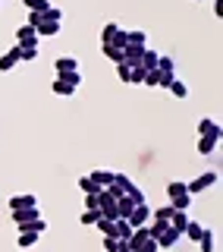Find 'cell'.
Wrapping results in <instances>:
<instances>
[{
	"mask_svg": "<svg viewBox=\"0 0 223 252\" xmlns=\"http://www.w3.org/2000/svg\"><path fill=\"white\" fill-rule=\"evenodd\" d=\"M101 41L110 44V47H119V51L129 44V41H126V32L119 29V26H113V22H107V26H104V32H101Z\"/></svg>",
	"mask_w": 223,
	"mask_h": 252,
	"instance_id": "6da1fadb",
	"label": "cell"
},
{
	"mask_svg": "<svg viewBox=\"0 0 223 252\" xmlns=\"http://www.w3.org/2000/svg\"><path fill=\"white\" fill-rule=\"evenodd\" d=\"M13 220H16V227H19V230H28V224H35V220H38V205L13 211Z\"/></svg>",
	"mask_w": 223,
	"mask_h": 252,
	"instance_id": "7a4b0ae2",
	"label": "cell"
},
{
	"mask_svg": "<svg viewBox=\"0 0 223 252\" xmlns=\"http://www.w3.org/2000/svg\"><path fill=\"white\" fill-rule=\"evenodd\" d=\"M148 218H151V208H148V205H135L132 215L126 218V220H129V227L135 230V227H145V224H148Z\"/></svg>",
	"mask_w": 223,
	"mask_h": 252,
	"instance_id": "3957f363",
	"label": "cell"
},
{
	"mask_svg": "<svg viewBox=\"0 0 223 252\" xmlns=\"http://www.w3.org/2000/svg\"><path fill=\"white\" fill-rule=\"evenodd\" d=\"M214 183H217V173H201V177L195 180V183H189V195H195V192H204V189H211Z\"/></svg>",
	"mask_w": 223,
	"mask_h": 252,
	"instance_id": "277c9868",
	"label": "cell"
},
{
	"mask_svg": "<svg viewBox=\"0 0 223 252\" xmlns=\"http://www.w3.org/2000/svg\"><path fill=\"white\" fill-rule=\"evenodd\" d=\"M179 230H173V227H164L161 233H157V246L161 249H170V246H176V240H179Z\"/></svg>",
	"mask_w": 223,
	"mask_h": 252,
	"instance_id": "5b68a950",
	"label": "cell"
},
{
	"mask_svg": "<svg viewBox=\"0 0 223 252\" xmlns=\"http://www.w3.org/2000/svg\"><path fill=\"white\" fill-rule=\"evenodd\" d=\"M54 69H57V76L76 73V69H79V60L76 57H57V60H54Z\"/></svg>",
	"mask_w": 223,
	"mask_h": 252,
	"instance_id": "8992f818",
	"label": "cell"
},
{
	"mask_svg": "<svg viewBox=\"0 0 223 252\" xmlns=\"http://www.w3.org/2000/svg\"><path fill=\"white\" fill-rule=\"evenodd\" d=\"M31 205H38V199L31 192H26V195H13L10 199V211H19V208H31Z\"/></svg>",
	"mask_w": 223,
	"mask_h": 252,
	"instance_id": "52a82bcc",
	"label": "cell"
},
{
	"mask_svg": "<svg viewBox=\"0 0 223 252\" xmlns=\"http://www.w3.org/2000/svg\"><path fill=\"white\" fill-rule=\"evenodd\" d=\"M167 195H170V202H173V199H186L189 189H186V183H182V180H170V183H167Z\"/></svg>",
	"mask_w": 223,
	"mask_h": 252,
	"instance_id": "ba28073f",
	"label": "cell"
},
{
	"mask_svg": "<svg viewBox=\"0 0 223 252\" xmlns=\"http://www.w3.org/2000/svg\"><path fill=\"white\" fill-rule=\"evenodd\" d=\"M16 51H19V60H35V57H38V41L16 44Z\"/></svg>",
	"mask_w": 223,
	"mask_h": 252,
	"instance_id": "9c48e42d",
	"label": "cell"
},
{
	"mask_svg": "<svg viewBox=\"0 0 223 252\" xmlns=\"http://www.w3.org/2000/svg\"><path fill=\"white\" fill-rule=\"evenodd\" d=\"M91 180H94V186H98V189H107L110 183H113V170H94Z\"/></svg>",
	"mask_w": 223,
	"mask_h": 252,
	"instance_id": "30bf717a",
	"label": "cell"
},
{
	"mask_svg": "<svg viewBox=\"0 0 223 252\" xmlns=\"http://www.w3.org/2000/svg\"><path fill=\"white\" fill-rule=\"evenodd\" d=\"M60 32V22H54V19H47V16H41V26L35 29V35H57Z\"/></svg>",
	"mask_w": 223,
	"mask_h": 252,
	"instance_id": "8fae6325",
	"label": "cell"
},
{
	"mask_svg": "<svg viewBox=\"0 0 223 252\" xmlns=\"http://www.w3.org/2000/svg\"><path fill=\"white\" fill-rule=\"evenodd\" d=\"M132 208H135V202L129 199V195H119V199H116V215H119V218H129Z\"/></svg>",
	"mask_w": 223,
	"mask_h": 252,
	"instance_id": "7c38bea8",
	"label": "cell"
},
{
	"mask_svg": "<svg viewBox=\"0 0 223 252\" xmlns=\"http://www.w3.org/2000/svg\"><path fill=\"white\" fill-rule=\"evenodd\" d=\"M173 215H176V208H173V205H161V208L151 211V218H154V220H164V224H170Z\"/></svg>",
	"mask_w": 223,
	"mask_h": 252,
	"instance_id": "4fadbf2b",
	"label": "cell"
},
{
	"mask_svg": "<svg viewBox=\"0 0 223 252\" xmlns=\"http://www.w3.org/2000/svg\"><path fill=\"white\" fill-rule=\"evenodd\" d=\"M16 41H19V44H26V41H38L35 29H31V26H19V29H16Z\"/></svg>",
	"mask_w": 223,
	"mask_h": 252,
	"instance_id": "5bb4252c",
	"label": "cell"
},
{
	"mask_svg": "<svg viewBox=\"0 0 223 252\" xmlns=\"http://www.w3.org/2000/svg\"><path fill=\"white\" fill-rule=\"evenodd\" d=\"M198 129H201V136H214V139H220V126L214 123V120H208V117L198 123Z\"/></svg>",
	"mask_w": 223,
	"mask_h": 252,
	"instance_id": "9a60e30c",
	"label": "cell"
},
{
	"mask_svg": "<svg viewBox=\"0 0 223 252\" xmlns=\"http://www.w3.org/2000/svg\"><path fill=\"white\" fill-rule=\"evenodd\" d=\"M38 236H41V233H35V230H19V246L22 249H31L38 243Z\"/></svg>",
	"mask_w": 223,
	"mask_h": 252,
	"instance_id": "2e32d148",
	"label": "cell"
},
{
	"mask_svg": "<svg viewBox=\"0 0 223 252\" xmlns=\"http://www.w3.org/2000/svg\"><path fill=\"white\" fill-rule=\"evenodd\" d=\"M16 63H19V51L13 47L10 54H3V57H0V69L6 73V69H13V66H16Z\"/></svg>",
	"mask_w": 223,
	"mask_h": 252,
	"instance_id": "e0dca14e",
	"label": "cell"
},
{
	"mask_svg": "<svg viewBox=\"0 0 223 252\" xmlns=\"http://www.w3.org/2000/svg\"><path fill=\"white\" fill-rule=\"evenodd\" d=\"M157 60H161V57H157L154 51H145V54H141V63H139V66L148 73V69H157Z\"/></svg>",
	"mask_w": 223,
	"mask_h": 252,
	"instance_id": "ac0fdd59",
	"label": "cell"
},
{
	"mask_svg": "<svg viewBox=\"0 0 223 252\" xmlns=\"http://www.w3.org/2000/svg\"><path fill=\"white\" fill-rule=\"evenodd\" d=\"M26 6H28V13H47L51 10V0H26Z\"/></svg>",
	"mask_w": 223,
	"mask_h": 252,
	"instance_id": "d6986e66",
	"label": "cell"
},
{
	"mask_svg": "<svg viewBox=\"0 0 223 252\" xmlns=\"http://www.w3.org/2000/svg\"><path fill=\"white\" fill-rule=\"evenodd\" d=\"M51 89H54V94H73V92H76L73 85H69L66 79H60V76L54 79V85H51Z\"/></svg>",
	"mask_w": 223,
	"mask_h": 252,
	"instance_id": "ffe728a7",
	"label": "cell"
},
{
	"mask_svg": "<svg viewBox=\"0 0 223 252\" xmlns=\"http://www.w3.org/2000/svg\"><path fill=\"white\" fill-rule=\"evenodd\" d=\"M186 224H189V215H186V211H176V215H173L170 218V227H173V230H186Z\"/></svg>",
	"mask_w": 223,
	"mask_h": 252,
	"instance_id": "44dd1931",
	"label": "cell"
},
{
	"mask_svg": "<svg viewBox=\"0 0 223 252\" xmlns=\"http://www.w3.org/2000/svg\"><path fill=\"white\" fill-rule=\"evenodd\" d=\"M217 142L220 139H214V136H201V142H198V152H201V155H211L214 148H217Z\"/></svg>",
	"mask_w": 223,
	"mask_h": 252,
	"instance_id": "7402d4cb",
	"label": "cell"
},
{
	"mask_svg": "<svg viewBox=\"0 0 223 252\" xmlns=\"http://www.w3.org/2000/svg\"><path fill=\"white\" fill-rule=\"evenodd\" d=\"M170 92L176 94V98H186V94H189V85L182 82V79H173V82H170Z\"/></svg>",
	"mask_w": 223,
	"mask_h": 252,
	"instance_id": "603a6c76",
	"label": "cell"
},
{
	"mask_svg": "<svg viewBox=\"0 0 223 252\" xmlns=\"http://www.w3.org/2000/svg\"><path fill=\"white\" fill-rule=\"evenodd\" d=\"M182 233H186L189 240H198V236L204 233V227H201V224H195V220H189V224H186V230H182Z\"/></svg>",
	"mask_w": 223,
	"mask_h": 252,
	"instance_id": "cb8c5ba5",
	"label": "cell"
},
{
	"mask_svg": "<svg viewBox=\"0 0 223 252\" xmlns=\"http://www.w3.org/2000/svg\"><path fill=\"white\" fill-rule=\"evenodd\" d=\"M198 246H201V252H214V236H211V230H204L201 236H198Z\"/></svg>",
	"mask_w": 223,
	"mask_h": 252,
	"instance_id": "d4e9b609",
	"label": "cell"
},
{
	"mask_svg": "<svg viewBox=\"0 0 223 252\" xmlns=\"http://www.w3.org/2000/svg\"><path fill=\"white\" fill-rule=\"evenodd\" d=\"M79 189H82L85 195H91V192H98V186H94V180L91 177H79Z\"/></svg>",
	"mask_w": 223,
	"mask_h": 252,
	"instance_id": "484cf974",
	"label": "cell"
},
{
	"mask_svg": "<svg viewBox=\"0 0 223 252\" xmlns=\"http://www.w3.org/2000/svg\"><path fill=\"white\" fill-rule=\"evenodd\" d=\"M145 32H126V41H129V44H141V47H145Z\"/></svg>",
	"mask_w": 223,
	"mask_h": 252,
	"instance_id": "4316f807",
	"label": "cell"
},
{
	"mask_svg": "<svg viewBox=\"0 0 223 252\" xmlns=\"http://www.w3.org/2000/svg\"><path fill=\"white\" fill-rule=\"evenodd\" d=\"M176 79V73H164V69H157V85H164V89H170V82Z\"/></svg>",
	"mask_w": 223,
	"mask_h": 252,
	"instance_id": "83f0119b",
	"label": "cell"
},
{
	"mask_svg": "<svg viewBox=\"0 0 223 252\" xmlns=\"http://www.w3.org/2000/svg\"><path fill=\"white\" fill-rule=\"evenodd\" d=\"M104 54H107V57L113 60V63H123V51H119V47H110V44H104Z\"/></svg>",
	"mask_w": 223,
	"mask_h": 252,
	"instance_id": "f1b7e54d",
	"label": "cell"
},
{
	"mask_svg": "<svg viewBox=\"0 0 223 252\" xmlns=\"http://www.w3.org/2000/svg\"><path fill=\"white\" fill-rule=\"evenodd\" d=\"M157 249H161V246H157V240H151V236H148L145 243H139V249H135V252H157Z\"/></svg>",
	"mask_w": 223,
	"mask_h": 252,
	"instance_id": "f546056e",
	"label": "cell"
},
{
	"mask_svg": "<svg viewBox=\"0 0 223 252\" xmlns=\"http://www.w3.org/2000/svg\"><path fill=\"white\" fill-rule=\"evenodd\" d=\"M157 69H164V73H176V63H173L170 57H161V60H157Z\"/></svg>",
	"mask_w": 223,
	"mask_h": 252,
	"instance_id": "4dcf8cb0",
	"label": "cell"
},
{
	"mask_svg": "<svg viewBox=\"0 0 223 252\" xmlns=\"http://www.w3.org/2000/svg\"><path fill=\"white\" fill-rule=\"evenodd\" d=\"M98 220H101V211H85V215H82V224L85 227H88V224H98Z\"/></svg>",
	"mask_w": 223,
	"mask_h": 252,
	"instance_id": "1f68e13d",
	"label": "cell"
},
{
	"mask_svg": "<svg viewBox=\"0 0 223 252\" xmlns=\"http://www.w3.org/2000/svg\"><path fill=\"white\" fill-rule=\"evenodd\" d=\"M170 205H173V208H176V211H186L189 205H192V195H186V199H173Z\"/></svg>",
	"mask_w": 223,
	"mask_h": 252,
	"instance_id": "d6a6232c",
	"label": "cell"
},
{
	"mask_svg": "<svg viewBox=\"0 0 223 252\" xmlns=\"http://www.w3.org/2000/svg\"><path fill=\"white\" fill-rule=\"evenodd\" d=\"M116 69H119V79H123V82H129V76H132V66H129V63H116Z\"/></svg>",
	"mask_w": 223,
	"mask_h": 252,
	"instance_id": "836d02e7",
	"label": "cell"
},
{
	"mask_svg": "<svg viewBox=\"0 0 223 252\" xmlns=\"http://www.w3.org/2000/svg\"><path fill=\"white\" fill-rule=\"evenodd\" d=\"M104 249L107 252H119V240L116 236H104Z\"/></svg>",
	"mask_w": 223,
	"mask_h": 252,
	"instance_id": "e575fe53",
	"label": "cell"
},
{
	"mask_svg": "<svg viewBox=\"0 0 223 252\" xmlns=\"http://www.w3.org/2000/svg\"><path fill=\"white\" fill-rule=\"evenodd\" d=\"M85 211H98V192L85 195Z\"/></svg>",
	"mask_w": 223,
	"mask_h": 252,
	"instance_id": "d590c367",
	"label": "cell"
},
{
	"mask_svg": "<svg viewBox=\"0 0 223 252\" xmlns=\"http://www.w3.org/2000/svg\"><path fill=\"white\" fill-rule=\"evenodd\" d=\"M129 82H145V69H141V66H132V76H129Z\"/></svg>",
	"mask_w": 223,
	"mask_h": 252,
	"instance_id": "8d00e7d4",
	"label": "cell"
}]
</instances>
